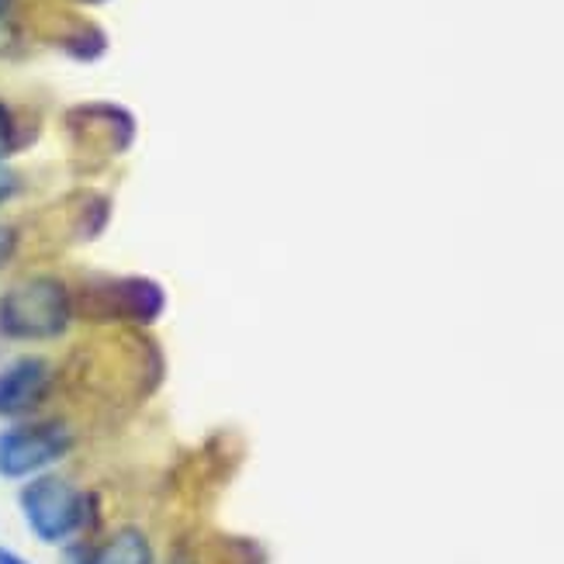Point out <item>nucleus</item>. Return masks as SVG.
<instances>
[{
	"label": "nucleus",
	"mask_w": 564,
	"mask_h": 564,
	"mask_svg": "<svg viewBox=\"0 0 564 564\" xmlns=\"http://www.w3.org/2000/svg\"><path fill=\"white\" fill-rule=\"evenodd\" d=\"M84 564H153V544L139 527H121L97 544Z\"/></svg>",
	"instance_id": "39448f33"
},
{
	"label": "nucleus",
	"mask_w": 564,
	"mask_h": 564,
	"mask_svg": "<svg viewBox=\"0 0 564 564\" xmlns=\"http://www.w3.org/2000/svg\"><path fill=\"white\" fill-rule=\"evenodd\" d=\"M0 564H32L29 557H21V554H14L11 547H0Z\"/></svg>",
	"instance_id": "9d476101"
},
{
	"label": "nucleus",
	"mask_w": 564,
	"mask_h": 564,
	"mask_svg": "<svg viewBox=\"0 0 564 564\" xmlns=\"http://www.w3.org/2000/svg\"><path fill=\"white\" fill-rule=\"evenodd\" d=\"M14 191H18V181H14V174H8V170H0V202H8Z\"/></svg>",
	"instance_id": "1a4fd4ad"
},
{
	"label": "nucleus",
	"mask_w": 564,
	"mask_h": 564,
	"mask_svg": "<svg viewBox=\"0 0 564 564\" xmlns=\"http://www.w3.org/2000/svg\"><path fill=\"white\" fill-rule=\"evenodd\" d=\"M18 506L32 536H39L42 544H66L90 523V496L53 471L24 481Z\"/></svg>",
	"instance_id": "f257e3e1"
},
{
	"label": "nucleus",
	"mask_w": 564,
	"mask_h": 564,
	"mask_svg": "<svg viewBox=\"0 0 564 564\" xmlns=\"http://www.w3.org/2000/svg\"><path fill=\"white\" fill-rule=\"evenodd\" d=\"M73 451V433L59 420L18 423L0 433V478L29 481L45 475Z\"/></svg>",
	"instance_id": "7ed1b4c3"
},
{
	"label": "nucleus",
	"mask_w": 564,
	"mask_h": 564,
	"mask_svg": "<svg viewBox=\"0 0 564 564\" xmlns=\"http://www.w3.org/2000/svg\"><path fill=\"white\" fill-rule=\"evenodd\" d=\"M121 291H126V305H129V312L139 318V323H150V318H156L163 312V291H160V284L135 278V281L121 284Z\"/></svg>",
	"instance_id": "423d86ee"
},
{
	"label": "nucleus",
	"mask_w": 564,
	"mask_h": 564,
	"mask_svg": "<svg viewBox=\"0 0 564 564\" xmlns=\"http://www.w3.org/2000/svg\"><path fill=\"white\" fill-rule=\"evenodd\" d=\"M18 150V121H14V111L0 101V160L11 156Z\"/></svg>",
	"instance_id": "6e6552de"
},
{
	"label": "nucleus",
	"mask_w": 564,
	"mask_h": 564,
	"mask_svg": "<svg viewBox=\"0 0 564 564\" xmlns=\"http://www.w3.org/2000/svg\"><path fill=\"white\" fill-rule=\"evenodd\" d=\"M105 32H97L94 29V24H87V29L80 32V35H73L69 42H66V48H69V53L73 56H77V59H97V56H101L105 53Z\"/></svg>",
	"instance_id": "0eeeda50"
},
{
	"label": "nucleus",
	"mask_w": 564,
	"mask_h": 564,
	"mask_svg": "<svg viewBox=\"0 0 564 564\" xmlns=\"http://www.w3.org/2000/svg\"><path fill=\"white\" fill-rule=\"evenodd\" d=\"M11 8H14V0H0V29H4V24H8Z\"/></svg>",
	"instance_id": "9b49d317"
},
{
	"label": "nucleus",
	"mask_w": 564,
	"mask_h": 564,
	"mask_svg": "<svg viewBox=\"0 0 564 564\" xmlns=\"http://www.w3.org/2000/svg\"><path fill=\"white\" fill-rule=\"evenodd\" d=\"M69 291L56 278H29L0 299V333L11 339H53L69 326Z\"/></svg>",
	"instance_id": "f03ea898"
},
{
	"label": "nucleus",
	"mask_w": 564,
	"mask_h": 564,
	"mask_svg": "<svg viewBox=\"0 0 564 564\" xmlns=\"http://www.w3.org/2000/svg\"><path fill=\"white\" fill-rule=\"evenodd\" d=\"M53 388V367L42 357H18L0 367V420L32 415Z\"/></svg>",
	"instance_id": "20e7f679"
}]
</instances>
